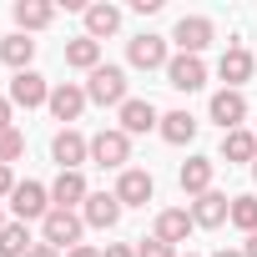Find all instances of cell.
I'll list each match as a JSON object with an SVG mask.
<instances>
[{"instance_id":"6da1fadb","label":"cell","mask_w":257,"mask_h":257,"mask_svg":"<svg viewBox=\"0 0 257 257\" xmlns=\"http://www.w3.org/2000/svg\"><path fill=\"white\" fill-rule=\"evenodd\" d=\"M86 101H96V106H126V101H132V96H126V71L121 66H96L91 76H86Z\"/></svg>"},{"instance_id":"7a4b0ae2","label":"cell","mask_w":257,"mask_h":257,"mask_svg":"<svg viewBox=\"0 0 257 257\" xmlns=\"http://www.w3.org/2000/svg\"><path fill=\"white\" fill-rule=\"evenodd\" d=\"M81 232H86V217L81 212H66V207H51V217L41 222V242L56 247V252L81 247Z\"/></svg>"},{"instance_id":"3957f363","label":"cell","mask_w":257,"mask_h":257,"mask_svg":"<svg viewBox=\"0 0 257 257\" xmlns=\"http://www.w3.org/2000/svg\"><path fill=\"white\" fill-rule=\"evenodd\" d=\"M91 162L106 167V172H126V162H132V137H126L121 126L96 132V137H91Z\"/></svg>"},{"instance_id":"277c9868","label":"cell","mask_w":257,"mask_h":257,"mask_svg":"<svg viewBox=\"0 0 257 257\" xmlns=\"http://www.w3.org/2000/svg\"><path fill=\"white\" fill-rule=\"evenodd\" d=\"M126 61H132L137 71H167V61H172V51H167V36H132L126 41Z\"/></svg>"},{"instance_id":"5b68a950","label":"cell","mask_w":257,"mask_h":257,"mask_svg":"<svg viewBox=\"0 0 257 257\" xmlns=\"http://www.w3.org/2000/svg\"><path fill=\"white\" fill-rule=\"evenodd\" d=\"M11 212H16V222H46L51 217V187H41V182H21L16 192H11Z\"/></svg>"},{"instance_id":"8992f818","label":"cell","mask_w":257,"mask_h":257,"mask_svg":"<svg viewBox=\"0 0 257 257\" xmlns=\"http://www.w3.org/2000/svg\"><path fill=\"white\" fill-rule=\"evenodd\" d=\"M51 162H56L61 172H81V167L91 162V142L66 126V132H56V142H51Z\"/></svg>"},{"instance_id":"52a82bcc","label":"cell","mask_w":257,"mask_h":257,"mask_svg":"<svg viewBox=\"0 0 257 257\" xmlns=\"http://www.w3.org/2000/svg\"><path fill=\"white\" fill-rule=\"evenodd\" d=\"M172 41L182 46V56H202V51L217 41V31H212V21H207V16H182V21H177V31H172Z\"/></svg>"},{"instance_id":"ba28073f","label":"cell","mask_w":257,"mask_h":257,"mask_svg":"<svg viewBox=\"0 0 257 257\" xmlns=\"http://www.w3.org/2000/svg\"><path fill=\"white\" fill-rule=\"evenodd\" d=\"M157 197V182H152V172H142V167H126L121 177H116V202L121 207H147Z\"/></svg>"},{"instance_id":"9c48e42d","label":"cell","mask_w":257,"mask_h":257,"mask_svg":"<svg viewBox=\"0 0 257 257\" xmlns=\"http://www.w3.org/2000/svg\"><path fill=\"white\" fill-rule=\"evenodd\" d=\"M207 111H212V121L222 126V132H237V126L247 121V96H242V91H227V86H222V91L212 96V106H207Z\"/></svg>"},{"instance_id":"30bf717a","label":"cell","mask_w":257,"mask_h":257,"mask_svg":"<svg viewBox=\"0 0 257 257\" xmlns=\"http://www.w3.org/2000/svg\"><path fill=\"white\" fill-rule=\"evenodd\" d=\"M252 51L247 46H227L222 51V61H217V76L227 81V91H242V81H252Z\"/></svg>"},{"instance_id":"8fae6325","label":"cell","mask_w":257,"mask_h":257,"mask_svg":"<svg viewBox=\"0 0 257 257\" xmlns=\"http://www.w3.org/2000/svg\"><path fill=\"white\" fill-rule=\"evenodd\" d=\"M167 86H177V91H202V86H207L202 56H172V61H167Z\"/></svg>"},{"instance_id":"7c38bea8","label":"cell","mask_w":257,"mask_h":257,"mask_svg":"<svg viewBox=\"0 0 257 257\" xmlns=\"http://www.w3.org/2000/svg\"><path fill=\"white\" fill-rule=\"evenodd\" d=\"M46 101H51V86H46V76H41V71H21V76L11 81V106L36 111V106H46Z\"/></svg>"},{"instance_id":"4fadbf2b","label":"cell","mask_w":257,"mask_h":257,"mask_svg":"<svg viewBox=\"0 0 257 257\" xmlns=\"http://www.w3.org/2000/svg\"><path fill=\"white\" fill-rule=\"evenodd\" d=\"M121 212H126V207L116 202V192H91V197L81 202L86 227H101V232H106V227H116V222H121Z\"/></svg>"},{"instance_id":"5bb4252c","label":"cell","mask_w":257,"mask_h":257,"mask_svg":"<svg viewBox=\"0 0 257 257\" xmlns=\"http://www.w3.org/2000/svg\"><path fill=\"white\" fill-rule=\"evenodd\" d=\"M192 212L187 207H167V212H157V227H152V237L157 242H167V247H177V242H187L192 237Z\"/></svg>"},{"instance_id":"9a60e30c","label":"cell","mask_w":257,"mask_h":257,"mask_svg":"<svg viewBox=\"0 0 257 257\" xmlns=\"http://www.w3.org/2000/svg\"><path fill=\"white\" fill-rule=\"evenodd\" d=\"M157 126H162V111L152 101H137L132 96V101L121 106V132L126 137H147V132H157Z\"/></svg>"},{"instance_id":"2e32d148","label":"cell","mask_w":257,"mask_h":257,"mask_svg":"<svg viewBox=\"0 0 257 257\" xmlns=\"http://www.w3.org/2000/svg\"><path fill=\"white\" fill-rule=\"evenodd\" d=\"M51 116L56 121H76L81 111H86V86H76V81H61V86H51Z\"/></svg>"},{"instance_id":"e0dca14e","label":"cell","mask_w":257,"mask_h":257,"mask_svg":"<svg viewBox=\"0 0 257 257\" xmlns=\"http://www.w3.org/2000/svg\"><path fill=\"white\" fill-rule=\"evenodd\" d=\"M212 172H217V162H212V157H187V162H182V172H177V182H182V192H187V197H202V192H212Z\"/></svg>"},{"instance_id":"ac0fdd59","label":"cell","mask_w":257,"mask_h":257,"mask_svg":"<svg viewBox=\"0 0 257 257\" xmlns=\"http://www.w3.org/2000/svg\"><path fill=\"white\" fill-rule=\"evenodd\" d=\"M227 217H232V197H222V192H202V197L192 202V222H197V227H207V232H212V227H222Z\"/></svg>"},{"instance_id":"d6986e66","label":"cell","mask_w":257,"mask_h":257,"mask_svg":"<svg viewBox=\"0 0 257 257\" xmlns=\"http://www.w3.org/2000/svg\"><path fill=\"white\" fill-rule=\"evenodd\" d=\"M16 26H21V36H36V31H46L51 21H56V6L51 0H16Z\"/></svg>"},{"instance_id":"ffe728a7","label":"cell","mask_w":257,"mask_h":257,"mask_svg":"<svg viewBox=\"0 0 257 257\" xmlns=\"http://www.w3.org/2000/svg\"><path fill=\"white\" fill-rule=\"evenodd\" d=\"M86 197H91V187H86V177H81V172H61V177L51 182V207L76 212V202H86Z\"/></svg>"},{"instance_id":"44dd1931","label":"cell","mask_w":257,"mask_h":257,"mask_svg":"<svg viewBox=\"0 0 257 257\" xmlns=\"http://www.w3.org/2000/svg\"><path fill=\"white\" fill-rule=\"evenodd\" d=\"M222 162H232V167H252L257 162V132H242V126H237V132H222Z\"/></svg>"},{"instance_id":"7402d4cb","label":"cell","mask_w":257,"mask_h":257,"mask_svg":"<svg viewBox=\"0 0 257 257\" xmlns=\"http://www.w3.org/2000/svg\"><path fill=\"white\" fill-rule=\"evenodd\" d=\"M0 61H6L16 76H21V71H31V61H36V41H31V36H21V31H16V36H6V41H0Z\"/></svg>"},{"instance_id":"603a6c76","label":"cell","mask_w":257,"mask_h":257,"mask_svg":"<svg viewBox=\"0 0 257 257\" xmlns=\"http://www.w3.org/2000/svg\"><path fill=\"white\" fill-rule=\"evenodd\" d=\"M157 132H162V142H172V147H187V142L197 137V116H192V111H167Z\"/></svg>"},{"instance_id":"cb8c5ba5","label":"cell","mask_w":257,"mask_h":257,"mask_svg":"<svg viewBox=\"0 0 257 257\" xmlns=\"http://www.w3.org/2000/svg\"><path fill=\"white\" fill-rule=\"evenodd\" d=\"M66 66H76V71H96L101 66V41H91V36H76V41H66Z\"/></svg>"},{"instance_id":"d4e9b609","label":"cell","mask_w":257,"mask_h":257,"mask_svg":"<svg viewBox=\"0 0 257 257\" xmlns=\"http://www.w3.org/2000/svg\"><path fill=\"white\" fill-rule=\"evenodd\" d=\"M121 31V11L116 6H86V36L101 41V36H116Z\"/></svg>"},{"instance_id":"484cf974","label":"cell","mask_w":257,"mask_h":257,"mask_svg":"<svg viewBox=\"0 0 257 257\" xmlns=\"http://www.w3.org/2000/svg\"><path fill=\"white\" fill-rule=\"evenodd\" d=\"M36 242H31V227L26 222H6L0 227V257H26Z\"/></svg>"},{"instance_id":"4316f807","label":"cell","mask_w":257,"mask_h":257,"mask_svg":"<svg viewBox=\"0 0 257 257\" xmlns=\"http://www.w3.org/2000/svg\"><path fill=\"white\" fill-rule=\"evenodd\" d=\"M227 222L252 237V232H257V197H232V217H227Z\"/></svg>"},{"instance_id":"83f0119b","label":"cell","mask_w":257,"mask_h":257,"mask_svg":"<svg viewBox=\"0 0 257 257\" xmlns=\"http://www.w3.org/2000/svg\"><path fill=\"white\" fill-rule=\"evenodd\" d=\"M16 157H26V137H21V132H16V126H11V132H0V162H6V167H11Z\"/></svg>"},{"instance_id":"f1b7e54d","label":"cell","mask_w":257,"mask_h":257,"mask_svg":"<svg viewBox=\"0 0 257 257\" xmlns=\"http://www.w3.org/2000/svg\"><path fill=\"white\" fill-rule=\"evenodd\" d=\"M137 257H177V247H167V242H157V237H147V242L137 247Z\"/></svg>"},{"instance_id":"f546056e","label":"cell","mask_w":257,"mask_h":257,"mask_svg":"<svg viewBox=\"0 0 257 257\" xmlns=\"http://www.w3.org/2000/svg\"><path fill=\"white\" fill-rule=\"evenodd\" d=\"M16 187H21V182H16V177H11V167H6V162H0V197H11V192H16Z\"/></svg>"},{"instance_id":"4dcf8cb0","label":"cell","mask_w":257,"mask_h":257,"mask_svg":"<svg viewBox=\"0 0 257 257\" xmlns=\"http://www.w3.org/2000/svg\"><path fill=\"white\" fill-rule=\"evenodd\" d=\"M101 257H137V247H126V242H106Z\"/></svg>"},{"instance_id":"1f68e13d","label":"cell","mask_w":257,"mask_h":257,"mask_svg":"<svg viewBox=\"0 0 257 257\" xmlns=\"http://www.w3.org/2000/svg\"><path fill=\"white\" fill-rule=\"evenodd\" d=\"M132 11L137 16H152V11H162V0H132Z\"/></svg>"},{"instance_id":"d6a6232c","label":"cell","mask_w":257,"mask_h":257,"mask_svg":"<svg viewBox=\"0 0 257 257\" xmlns=\"http://www.w3.org/2000/svg\"><path fill=\"white\" fill-rule=\"evenodd\" d=\"M0 132H11V96H0Z\"/></svg>"},{"instance_id":"836d02e7","label":"cell","mask_w":257,"mask_h":257,"mask_svg":"<svg viewBox=\"0 0 257 257\" xmlns=\"http://www.w3.org/2000/svg\"><path fill=\"white\" fill-rule=\"evenodd\" d=\"M26 257H61V252H56V247H46V242H36V247H31Z\"/></svg>"},{"instance_id":"e575fe53","label":"cell","mask_w":257,"mask_h":257,"mask_svg":"<svg viewBox=\"0 0 257 257\" xmlns=\"http://www.w3.org/2000/svg\"><path fill=\"white\" fill-rule=\"evenodd\" d=\"M66 257H101V252H96V247H86V242H81V247H71V252H66Z\"/></svg>"},{"instance_id":"d590c367","label":"cell","mask_w":257,"mask_h":257,"mask_svg":"<svg viewBox=\"0 0 257 257\" xmlns=\"http://www.w3.org/2000/svg\"><path fill=\"white\" fill-rule=\"evenodd\" d=\"M242 257H257V232L247 237V247H242Z\"/></svg>"},{"instance_id":"8d00e7d4","label":"cell","mask_w":257,"mask_h":257,"mask_svg":"<svg viewBox=\"0 0 257 257\" xmlns=\"http://www.w3.org/2000/svg\"><path fill=\"white\" fill-rule=\"evenodd\" d=\"M212 257H242V252H237V247H222V252H212Z\"/></svg>"},{"instance_id":"74e56055","label":"cell","mask_w":257,"mask_h":257,"mask_svg":"<svg viewBox=\"0 0 257 257\" xmlns=\"http://www.w3.org/2000/svg\"><path fill=\"white\" fill-rule=\"evenodd\" d=\"M252 182H257V162H252Z\"/></svg>"},{"instance_id":"f35d334b","label":"cell","mask_w":257,"mask_h":257,"mask_svg":"<svg viewBox=\"0 0 257 257\" xmlns=\"http://www.w3.org/2000/svg\"><path fill=\"white\" fill-rule=\"evenodd\" d=\"M0 227H6V212H0Z\"/></svg>"},{"instance_id":"ab89813d","label":"cell","mask_w":257,"mask_h":257,"mask_svg":"<svg viewBox=\"0 0 257 257\" xmlns=\"http://www.w3.org/2000/svg\"><path fill=\"white\" fill-rule=\"evenodd\" d=\"M187 257H192V252H187Z\"/></svg>"}]
</instances>
